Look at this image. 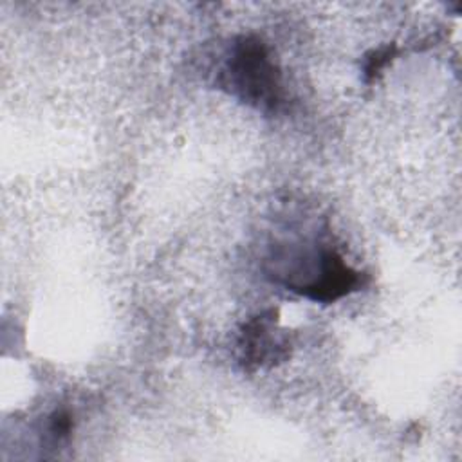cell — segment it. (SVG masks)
Listing matches in <instances>:
<instances>
[{
    "mask_svg": "<svg viewBox=\"0 0 462 462\" xmlns=\"http://www.w3.org/2000/svg\"><path fill=\"white\" fill-rule=\"evenodd\" d=\"M222 78L224 87H229L235 96L256 108L276 110L283 101L280 70L263 42L254 36L236 40Z\"/></svg>",
    "mask_w": 462,
    "mask_h": 462,
    "instance_id": "6da1fadb",
    "label": "cell"
},
{
    "mask_svg": "<svg viewBox=\"0 0 462 462\" xmlns=\"http://www.w3.org/2000/svg\"><path fill=\"white\" fill-rule=\"evenodd\" d=\"M240 350L245 366H269L287 356V341L273 318L258 316L245 325Z\"/></svg>",
    "mask_w": 462,
    "mask_h": 462,
    "instance_id": "7a4b0ae2",
    "label": "cell"
},
{
    "mask_svg": "<svg viewBox=\"0 0 462 462\" xmlns=\"http://www.w3.org/2000/svg\"><path fill=\"white\" fill-rule=\"evenodd\" d=\"M392 56H393V47H383L374 51L370 56H366V61H365L366 79L375 78V74H379L384 69V65L392 60Z\"/></svg>",
    "mask_w": 462,
    "mask_h": 462,
    "instance_id": "3957f363",
    "label": "cell"
}]
</instances>
